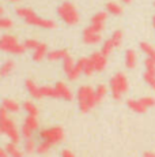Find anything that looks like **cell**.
Listing matches in <instances>:
<instances>
[{
  "label": "cell",
  "mask_w": 155,
  "mask_h": 157,
  "mask_svg": "<svg viewBox=\"0 0 155 157\" xmlns=\"http://www.w3.org/2000/svg\"><path fill=\"white\" fill-rule=\"evenodd\" d=\"M16 15L19 18H22V19H25L26 23L37 26V28H42V29H48V30L56 28V23L53 22L52 19H45V18L38 17V15L29 7H18Z\"/></svg>",
  "instance_id": "obj_1"
},
{
  "label": "cell",
  "mask_w": 155,
  "mask_h": 157,
  "mask_svg": "<svg viewBox=\"0 0 155 157\" xmlns=\"http://www.w3.org/2000/svg\"><path fill=\"white\" fill-rule=\"evenodd\" d=\"M78 102H79V108L83 113L90 112L97 104L95 100V89L91 86H80L76 93Z\"/></svg>",
  "instance_id": "obj_2"
},
{
  "label": "cell",
  "mask_w": 155,
  "mask_h": 157,
  "mask_svg": "<svg viewBox=\"0 0 155 157\" xmlns=\"http://www.w3.org/2000/svg\"><path fill=\"white\" fill-rule=\"evenodd\" d=\"M7 111L4 108H2V112H0V130H2L3 134H5L8 138L11 140V142L18 144L20 141V131L16 128L15 122L11 120L7 116Z\"/></svg>",
  "instance_id": "obj_3"
},
{
  "label": "cell",
  "mask_w": 155,
  "mask_h": 157,
  "mask_svg": "<svg viewBox=\"0 0 155 157\" xmlns=\"http://www.w3.org/2000/svg\"><path fill=\"white\" fill-rule=\"evenodd\" d=\"M57 15L63 22H65L70 26L78 25L79 21H80L79 11H78V8L75 7V4H72L71 2L61 3L57 8Z\"/></svg>",
  "instance_id": "obj_4"
},
{
  "label": "cell",
  "mask_w": 155,
  "mask_h": 157,
  "mask_svg": "<svg viewBox=\"0 0 155 157\" xmlns=\"http://www.w3.org/2000/svg\"><path fill=\"white\" fill-rule=\"evenodd\" d=\"M0 48L3 52L11 53V55H22L26 52L27 48L25 44H20L18 38L13 34H3L0 38Z\"/></svg>",
  "instance_id": "obj_5"
},
{
  "label": "cell",
  "mask_w": 155,
  "mask_h": 157,
  "mask_svg": "<svg viewBox=\"0 0 155 157\" xmlns=\"http://www.w3.org/2000/svg\"><path fill=\"white\" fill-rule=\"evenodd\" d=\"M128 87H129V83L124 72H117L110 79V92L114 100H121L123 96L128 92Z\"/></svg>",
  "instance_id": "obj_6"
},
{
  "label": "cell",
  "mask_w": 155,
  "mask_h": 157,
  "mask_svg": "<svg viewBox=\"0 0 155 157\" xmlns=\"http://www.w3.org/2000/svg\"><path fill=\"white\" fill-rule=\"evenodd\" d=\"M64 130L59 126L56 127H50V128H46L44 131L40 132V137L42 141L45 142H49L50 145H56V144H60L63 140H64Z\"/></svg>",
  "instance_id": "obj_7"
},
{
  "label": "cell",
  "mask_w": 155,
  "mask_h": 157,
  "mask_svg": "<svg viewBox=\"0 0 155 157\" xmlns=\"http://www.w3.org/2000/svg\"><path fill=\"white\" fill-rule=\"evenodd\" d=\"M83 43L87 44V45H95V44H99L101 40H102V36H101V32L97 30L93 26H88L83 30Z\"/></svg>",
  "instance_id": "obj_8"
},
{
  "label": "cell",
  "mask_w": 155,
  "mask_h": 157,
  "mask_svg": "<svg viewBox=\"0 0 155 157\" xmlns=\"http://www.w3.org/2000/svg\"><path fill=\"white\" fill-rule=\"evenodd\" d=\"M144 66H146V71H144V82L147 83L151 89L155 90V62L150 57L144 60Z\"/></svg>",
  "instance_id": "obj_9"
},
{
  "label": "cell",
  "mask_w": 155,
  "mask_h": 157,
  "mask_svg": "<svg viewBox=\"0 0 155 157\" xmlns=\"http://www.w3.org/2000/svg\"><path fill=\"white\" fill-rule=\"evenodd\" d=\"M90 57H91V60H93L95 71L99 72V71H103L106 68V64H108V56H106L105 53H102V51H99V52H94Z\"/></svg>",
  "instance_id": "obj_10"
},
{
  "label": "cell",
  "mask_w": 155,
  "mask_h": 157,
  "mask_svg": "<svg viewBox=\"0 0 155 157\" xmlns=\"http://www.w3.org/2000/svg\"><path fill=\"white\" fill-rule=\"evenodd\" d=\"M56 89V94H57V98H63L65 101H71L74 98V94L71 92V89L65 85L64 82H57L55 85Z\"/></svg>",
  "instance_id": "obj_11"
},
{
  "label": "cell",
  "mask_w": 155,
  "mask_h": 157,
  "mask_svg": "<svg viewBox=\"0 0 155 157\" xmlns=\"http://www.w3.org/2000/svg\"><path fill=\"white\" fill-rule=\"evenodd\" d=\"M106 19H108V11H99L91 18V26L99 30V32H102L103 28H105Z\"/></svg>",
  "instance_id": "obj_12"
},
{
  "label": "cell",
  "mask_w": 155,
  "mask_h": 157,
  "mask_svg": "<svg viewBox=\"0 0 155 157\" xmlns=\"http://www.w3.org/2000/svg\"><path fill=\"white\" fill-rule=\"evenodd\" d=\"M25 86H26V89H27L29 94H30L33 98H41L42 97V96H41V87L38 86L33 79H26Z\"/></svg>",
  "instance_id": "obj_13"
},
{
  "label": "cell",
  "mask_w": 155,
  "mask_h": 157,
  "mask_svg": "<svg viewBox=\"0 0 155 157\" xmlns=\"http://www.w3.org/2000/svg\"><path fill=\"white\" fill-rule=\"evenodd\" d=\"M79 63L82 64V68H83V74L87 75V77H91V75L95 72V67L93 64V60L91 57H82L79 59Z\"/></svg>",
  "instance_id": "obj_14"
},
{
  "label": "cell",
  "mask_w": 155,
  "mask_h": 157,
  "mask_svg": "<svg viewBox=\"0 0 155 157\" xmlns=\"http://www.w3.org/2000/svg\"><path fill=\"white\" fill-rule=\"evenodd\" d=\"M48 53L49 52H48L46 44L40 43V45L33 51V60H35V62H41V60H44V57H48Z\"/></svg>",
  "instance_id": "obj_15"
},
{
  "label": "cell",
  "mask_w": 155,
  "mask_h": 157,
  "mask_svg": "<svg viewBox=\"0 0 155 157\" xmlns=\"http://www.w3.org/2000/svg\"><path fill=\"white\" fill-rule=\"evenodd\" d=\"M127 105L129 107V109H132L133 112H136V113H144L148 109V108L142 102L140 98H139V100H128Z\"/></svg>",
  "instance_id": "obj_16"
},
{
  "label": "cell",
  "mask_w": 155,
  "mask_h": 157,
  "mask_svg": "<svg viewBox=\"0 0 155 157\" xmlns=\"http://www.w3.org/2000/svg\"><path fill=\"white\" fill-rule=\"evenodd\" d=\"M70 56L67 49H56V51H50L48 53V59L50 62H56V60H64L65 57Z\"/></svg>",
  "instance_id": "obj_17"
},
{
  "label": "cell",
  "mask_w": 155,
  "mask_h": 157,
  "mask_svg": "<svg viewBox=\"0 0 155 157\" xmlns=\"http://www.w3.org/2000/svg\"><path fill=\"white\" fill-rule=\"evenodd\" d=\"M136 62H138V57H136V52L133 49H128L125 52V66L127 68L132 70L136 67Z\"/></svg>",
  "instance_id": "obj_18"
},
{
  "label": "cell",
  "mask_w": 155,
  "mask_h": 157,
  "mask_svg": "<svg viewBox=\"0 0 155 157\" xmlns=\"http://www.w3.org/2000/svg\"><path fill=\"white\" fill-rule=\"evenodd\" d=\"M2 108H4V109L7 111V112H10V113L18 112V111L20 109L19 104H18L15 100H11V98H5V100H3Z\"/></svg>",
  "instance_id": "obj_19"
},
{
  "label": "cell",
  "mask_w": 155,
  "mask_h": 157,
  "mask_svg": "<svg viewBox=\"0 0 155 157\" xmlns=\"http://www.w3.org/2000/svg\"><path fill=\"white\" fill-rule=\"evenodd\" d=\"M139 47H140V51H142L146 56L150 57V59H153L155 62V48L153 47V45L148 44V43H140Z\"/></svg>",
  "instance_id": "obj_20"
},
{
  "label": "cell",
  "mask_w": 155,
  "mask_h": 157,
  "mask_svg": "<svg viewBox=\"0 0 155 157\" xmlns=\"http://www.w3.org/2000/svg\"><path fill=\"white\" fill-rule=\"evenodd\" d=\"M80 74H83V68H82V64L79 63V60H78V62H76V66L67 74V78H68L70 81H76L78 78L80 77Z\"/></svg>",
  "instance_id": "obj_21"
},
{
  "label": "cell",
  "mask_w": 155,
  "mask_h": 157,
  "mask_svg": "<svg viewBox=\"0 0 155 157\" xmlns=\"http://www.w3.org/2000/svg\"><path fill=\"white\" fill-rule=\"evenodd\" d=\"M106 11L112 15H121L123 14V7L116 2H109L106 3Z\"/></svg>",
  "instance_id": "obj_22"
},
{
  "label": "cell",
  "mask_w": 155,
  "mask_h": 157,
  "mask_svg": "<svg viewBox=\"0 0 155 157\" xmlns=\"http://www.w3.org/2000/svg\"><path fill=\"white\" fill-rule=\"evenodd\" d=\"M5 150L8 152L10 157H23L22 150L18 149L16 144H14V142H8L7 145H5Z\"/></svg>",
  "instance_id": "obj_23"
},
{
  "label": "cell",
  "mask_w": 155,
  "mask_h": 157,
  "mask_svg": "<svg viewBox=\"0 0 155 157\" xmlns=\"http://www.w3.org/2000/svg\"><path fill=\"white\" fill-rule=\"evenodd\" d=\"M14 67H15V63L13 62V60H7V62L3 63L2 68H0V74H2V77H7V75H10L11 72H13Z\"/></svg>",
  "instance_id": "obj_24"
},
{
  "label": "cell",
  "mask_w": 155,
  "mask_h": 157,
  "mask_svg": "<svg viewBox=\"0 0 155 157\" xmlns=\"http://www.w3.org/2000/svg\"><path fill=\"white\" fill-rule=\"evenodd\" d=\"M106 94H108V87L105 85H98L95 87V100H97V102L102 101L106 97Z\"/></svg>",
  "instance_id": "obj_25"
},
{
  "label": "cell",
  "mask_w": 155,
  "mask_h": 157,
  "mask_svg": "<svg viewBox=\"0 0 155 157\" xmlns=\"http://www.w3.org/2000/svg\"><path fill=\"white\" fill-rule=\"evenodd\" d=\"M41 96L42 97H50V98H57L55 86H41Z\"/></svg>",
  "instance_id": "obj_26"
},
{
  "label": "cell",
  "mask_w": 155,
  "mask_h": 157,
  "mask_svg": "<svg viewBox=\"0 0 155 157\" xmlns=\"http://www.w3.org/2000/svg\"><path fill=\"white\" fill-rule=\"evenodd\" d=\"M116 48H117V47H116L114 41H113L112 38H109V40H106L105 43H103V45H102V49H101V51H102V53H105L106 56H109L110 53H112L113 51L116 49Z\"/></svg>",
  "instance_id": "obj_27"
},
{
  "label": "cell",
  "mask_w": 155,
  "mask_h": 157,
  "mask_svg": "<svg viewBox=\"0 0 155 157\" xmlns=\"http://www.w3.org/2000/svg\"><path fill=\"white\" fill-rule=\"evenodd\" d=\"M25 124L29 128H31L33 131H37L38 128V119L35 115H27V117H26L25 120Z\"/></svg>",
  "instance_id": "obj_28"
},
{
  "label": "cell",
  "mask_w": 155,
  "mask_h": 157,
  "mask_svg": "<svg viewBox=\"0 0 155 157\" xmlns=\"http://www.w3.org/2000/svg\"><path fill=\"white\" fill-rule=\"evenodd\" d=\"M23 109L27 112V115H38V108L33 101H25L23 102Z\"/></svg>",
  "instance_id": "obj_29"
},
{
  "label": "cell",
  "mask_w": 155,
  "mask_h": 157,
  "mask_svg": "<svg viewBox=\"0 0 155 157\" xmlns=\"http://www.w3.org/2000/svg\"><path fill=\"white\" fill-rule=\"evenodd\" d=\"M76 66V63H75V60L72 59L71 56H68V57H65L64 60H63V68H64V72H65V75L68 74L71 70H72L74 67Z\"/></svg>",
  "instance_id": "obj_30"
},
{
  "label": "cell",
  "mask_w": 155,
  "mask_h": 157,
  "mask_svg": "<svg viewBox=\"0 0 155 157\" xmlns=\"http://www.w3.org/2000/svg\"><path fill=\"white\" fill-rule=\"evenodd\" d=\"M13 26H14V22L11 19H8V18H5V17L0 18V28L3 30H8L13 28Z\"/></svg>",
  "instance_id": "obj_31"
},
{
  "label": "cell",
  "mask_w": 155,
  "mask_h": 157,
  "mask_svg": "<svg viewBox=\"0 0 155 157\" xmlns=\"http://www.w3.org/2000/svg\"><path fill=\"white\" fill-rule=\"evenodd\" d=\"M25 150H26V153H33L34 150H37V145H35L34 140H31V138L26 140V142H25Z\"/></svg>",
  "instance_id": "obj_32"
},
{
  "label": "cell",
  "mask_w": 155,
  "mask_h": 157,
  "mask_svg": "<svg viewBox=\"0 0 155 157\" xmlns=\"http://www.w3.org/2000/svg\"><path fill=\"white\" fill-rule=\"evenodd\" d=\"M50 145L49 142H45V141H42L40 145H37V152L40 153V155H44V153H48L49 152V149H50Z\"/></svg>",
  "instance_id": "obj_33"
},
{
  "label": "cell",
  "mask_w": 155,
  "mask_h": 157,
  "mask_svg": "<svg viewBox=\"0 0 155 157\" xmlns=\"http://www.w3.org/2000/svg\"><path fill=\"white\" fill-rule=\"evenodd\" d=\"M33 132H34V131H33L31 128H29L26 124H23V126H22V130H20V134H22V137H23V138H26V140L31 138V137H33Z\"/></svg>",
  "instance_id": "obj_34"
},
{
  "label": "cell",
  "mask_w": 155,
  "mask_h": 157,
  "mask_svg": "<svg viewBox=\"0 0 155 157\" xmlns=\"http://www.w3.org/2000/svg\"><path fill=\"white\" fill-rule=\"evenodd\" d=\"M23 44H25V47L27 48V49H33V51H34L35 48L40 45V43H38L37 40H33V38H29V40H26Z\"/></svg>",
  "instance_id": "obj_35"
},
{
  "label": "cell",
  "mask_w": 155,
  "mask_h": 157,
  "mask_svg": "<svg viewBox=\"0 0 155 157\" xmlns=\"http://www.w3.org/2000/svg\"><path fill=\"white\" fill-rule=\"evenodd\" d=\"M61 157H75V156H74V153L70 152V150H63V152H61Z\"/></svg>",
  "instance_id": "obj_36"
},
{
  "label": "cell",
  "mask_w": 155,
  "mask_h": 157,
  "mask_svg": "<svg viewBox=\"0 0 155 157\" xmlns=\"http://www.w3.org/2000/svg\"><path fill=\"white\" fill-rule=\"evenodd\" d=\"M10 155H8V152L5 150V147L4 149H0V157H8Z\"/></svg>",
  "instance_id": "obj_37"
},
{
  "label": "cell",
  "mask_w": 155,
  "mask_h": 157,
  "mask_svg": "<svg viewBox=\"0 0 155 157\" xmlns=\"http://www.w3.org/2000/svg\"><path fill=\"white\" fill-rule=\"evenodd\" d=\"M144 157H155V153H153V152H146L144 153Z\"/></svg>",
  "instance_id": "obj_38"
},
{
  "label": "cell",
  "mask_w": 155,
  "mask_h": 157,
  "mask_svg": "<svg viewBox=\"0 0 155 157\" xmlns=\"http://www.w3.org/2000/svg\"><path fill=\"white\" fill-rule=\"evenodd\" d=\"M123 3H125V4H129V3H132V0H121Z\"/></svg>",
  "instance_id": "obj_39"
},
{
  "label": "cell",
  "mask_w": 155,
  "mask_h": 157,
  "mask_svg": "<svg viewBox=\"0 0 155 157\" xmlns=\"http://www.w3.org/2000/svg\"><path fill=\"white\" fill-rule=\"evenodd\" d=\"M153 28L155 29V15H154V17H153Z\"/></svg>",
  "instance_id": "obj_40"
},
{
  "label": "cell",
  "mask_w": 155,
  "mask_h": 157,
  "mask_svg": "<svg viewBox=\"0 0 155 157\" xmlns=\"http://www.w3.org/2000/svg\"><path fill=\"white\" fill-rule=\"evenodd\" d=\"M0 14H2V15L4 14V8H3V7H0Z\"/></svg>",
  "instance_id": "obj_41"
},
{
  "label": "cell",
  "mask_w": 155,
  "mask_h": 157,
  "mask_svg": "<svg viewBox=\"0 0 155 157\" xmlns=\"http://www.w3.org/2000/svg\"><path fill=\"white\" fill-rule=\"evenodd\" d=\"M8 2H11V3H18V2H20V0H8Z\"/></svg>",
  "instance_id": "obj_42"
},
{
  "label": "cell",
  "mask_w": 155,
  "mask_h": 157,
  "mask_svg": "<svg viewBox=\"0 0 155 157\" xmlns=\"http://www.w3.org/2000/svg\"><path fill=\"white\" fill-rule=\"evenodd\" d=\"M154 6H155V3H154Z\"/></svg>",
  "instance_id": "obj_43"
}]
</instances>
